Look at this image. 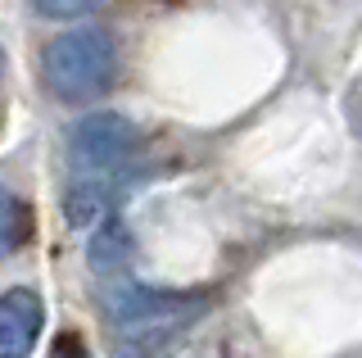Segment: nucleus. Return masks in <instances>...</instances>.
<instances>
[{"mask_svg": "<svg viewBox=\"0 0 362 358\" xmlns=\"http://www.w3.org/2000/svg\"><path fill=\"white\" fill-rule=\"evenodd\" d=\"M136 145H141L136 122L113 114V109L77 118V127L68 132V154H73V168L82 177H109L113 168H127Z\"/></svg>", "mask_w": 362, "mask_h": 358, "instance_id": "nucleus-2", "label": "nucleus"}, {"mask_svg": "<svg viewBox=\"0 0 362 358\" xmlns=\"http://www.w3.org/2000/svg\"><path fill=\"white\" fill-rule=\"evenodd\" d=\"M0 73H5V50H0Z\"/></svg>", "mask_w": 362, "mask_h": 358, "instance_id": "nucleus-10", "label": "nucleus"}, {"mask_svg": "<svg viewBox=\"0 0 362 358\" xmlns=\"http://www.w3.org/2000/svg\"><path fill=\"white\" fill-rule=\"evenodd\" d=\"M41 73L54 100L64 105H86L105 96L118 73V41L105 28H68L45 46Z\"/></svg>", "mask_w": 362, "mask_h": 358, "instance_id": "nucleus-1", "label": "nucleus"}, {"mask_svg": "<svg viewBox=\"0 0 362 358\" xmlns=\"http://www.w3.org/2000/svg\"><path fill=\"white\" fill-rule=\"evenodd\" d=\"M32 241V204L18 191L0 186V259H14Z\"/></svg>", "mask_w": 362, "mask_h": 358, "instance_id": "nucleus-6", "label": "nucleus"}, {"mask_svg": "<svg viewBox=\"0 0 362 358\" xmlns=\"http://www.w3.org/2000/svg\"><path fill=\"white\" fill-rule=\"evenodd\" d=\"M90 267H95L100 277H122L127 272V259H132V236L127 227H122L118 218H109L105 227L95 231V241H90Z\"/></svg>", "mask_w": 362, "mask_h": 358, "instance_id": "nucleus-5", "label": "nucleus"}, {"mask_svg": "<svg viewBox=\"0 0 362 358\" xmlns=\"http://www.w3.org/2000/svg\"><path fill=\"white\" fill-rule=\"evenodd\" d=\"M105 200H109V182H105V177H82V182L68 191V209H64V214H68L73 227H90L95 214L105 209Z\"/></svg>", "mask_w": 362, "mask_h": 358, "instance_id": "nucleus-7", "label": "nucleus"}, {"mask_svg": "<svg viewBox=\"0 0 362 358\" xmlns=\"http://www.w3.org/2000/svg\"><path fill=\"white\" fill-rule=\"evenodd\" d=\"M50 358H90L86 354V345H82V335H73V331H64L59 340H54V350H50Z\"/></svg>", "mask_w": 362, "mask_h": 358, "instance_id": "nucleus-9", "label": "nucleus"}, {"mask_svg": "<svg viewBox=\"0 0 362 358\" xmlns=\"http://www.w3.org/2000/svg\"><path fill=\"white\" fill-rule=\"evenodd\" d=\"M45 327V304L37 290L14 286L0 295V358H32Z\"/></svg>", "mask_w": 362, "mask_h": 358, "instance_id": "nucleus-4", "label": "nucleus"}, {"mask_svg": "<svg viewBox=\"0 0 362 358\" xmlns=\"http://www.w3.org/2000/svg\"><path fill=\"white\" fill-rule=\"evenodd\" d=\"M195 308H204V295H177V290H150V286H132L122 282L109 295V322L127 331H150V327H173L181 318H195Z\"/></svg>", "mask_w": 362, "mask_h": 358, "instance_id": "nucleus-3", "label": "nucleus"}, {"mask_svg": "<svg viewBox=\"0 0 362 358\" xmlns=\"http://www.w3.org/2000/svg\"><path fill=\"white\" fill-rule=\"evenodd\" d=\"M37 5V14L45 18H86L95 14V9H105L109 0H32Z\"/></svg>", "mask_w": 362, "mask_h": 358, "instance_id": "nucleus-8", "label": "nucleus"}]
</instances>
